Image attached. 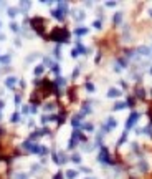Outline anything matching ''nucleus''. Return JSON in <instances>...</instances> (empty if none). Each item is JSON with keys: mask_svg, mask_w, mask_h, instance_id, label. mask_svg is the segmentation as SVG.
<instances>
[{"mask_svg": "<svg viewBox=\"0 0 152 179\" xmlns=\"http://www.w3.org/2000/svg\"><path fill=\"white\" fill-rule=\"evenodd\" d=\"M15 101H17V104H20V94H17V96H15Z\"/></svg>", "mask_w": 152, "mask_h": 179, "instance_id": "obj_23", "label": "nucleus"}, {"mask_svg": "<svg viewBox=\"0 0 152 179\" xmlns=\"http://www.w3.org/2000/svg\"><path fill=\"white\" fill-rule=\"evenodd\" d=\"M83 129H84V131H93V124H84Z\"/></svg>", "mask_w": 152, "mask_h": 179, "instance_id": "obj_13", "label": "nucleus"}, {"mask_svg": "<svg viewBox=\"0 0 152 179\" xmlns=\"http://www.w3.org/2000/svg\"><path fill=\"white\" fill-rule=\"evenodd\" d=\"M8 15L10 17H15L17 15V8H8Z\"/></svg>", "mask_w": 152, "mask_h": 179, "instance_id": "obj_12", "label": "nucleus"}, {"mask_svg": "<svg viewBox=\"0 0 152 179\" xmlns=\"http://www.w3.org/2000/svg\"><path fill=\"white\" fill-rule=\"evenodd\" d=\"M136 94H137V96H141V98H144V96H146V91H144L142 88H137Z\"/></svg>", "mask_w": 152, "mask_h": 179, "instance_id": "obj_8", "label": "nucleus"}, {"mask_svg": "<svg viewBox=\"0 0 152 179\" xmlns=\"http://www.w3.org/2000/svg\"><path fill=\"white\" fill-rule=\"evenodd\" d=\"M86 88H88V91H94V86L91 85V83H88V85H86Z\"/></svg>", "mask_w": 152, "mask_h": 179, "instance_id": "obj_19", "label": "nucleus"}, {"mask_svg": "<svg viewBox=\"0 0 152 179\" xmlns=\"http://www.w3.org/2000/svg\"><path fill=\"white\" fill-rule=\"evenodd\" d=\"M94 27H96V28H99V27H101V22H99V20H98V22H94Z\"/></svg>", "mask_w": 152, "mask_h": 179, "instance_id": "obj_22", "label": "nucleus"}, {"mask_svg": "<svg viewBox=\"0 0 152 179\" xmlns=\"http://www.w3.org/2000/svg\"><path fill=\"white\" fill-rule=\"evenodd\" d=\"M150 15H152V10H150Z\"/></svg>", "mask_w": 152, "mask_h": 179, "instance_id": "obj_26", "label": "nucleus"}, {"mask_svg": "<svg viewBox=\"0 0 152 179\" xmlns=\"http://www.w3.org/2000/svg\"><path fill=\"white\" fill-rule=\"evenodd\" d=\"M15 81H17V80L13 78V76H8V78L5 80V85H7V86H10V88H12V86L15 85Z\"/></svg>", "mask_w": 152, "mask_h": 179, "instance_id": "obj_5", "label": "nucleus"}, {"mask_svg": "<svg viewBox=\"0 0 152 179\" xmlns=\"http://www.w3.org/2000/svg\"><path fill=\"white\" fill-rule=\"evenodd\" d=\"M10 27H12V30H13V31H18V25H17L15 22H12V23H10Z\"/></svg>", "mask_w": 152, "mask_h": 179, "instance_id": "obj_14", "label": "nucleus"}, {"mask_svg": "<svg viewBox=\"0 0 152 179\" xmlns=\"http://www.w3.org/2000/svg\"><path fill=\"white\" fill-rule=\"evenodd\" d=\"M15 179H27V174H17Z\"/></svg>", "mask_w": 152, "mask_h": 179, "instance_id": "obj_20", "label": "nucleus"}, {"mask_svg": "<svg viewBox=\"0 0 152 179\" xmlns=\"http://www.w3.org/2000/svg\"><path fill=\"white\" fill-rule=\"evenodd\" d=\"M0 119H2V113H0Z\"/></svg>", "mask_w": 152, "mask_h": 179, "instance_id": "obj_25", "label": "nucleus"}, {"mask_svg": "<svg viewBox=\"0 0 152 179\" xmlns=\"http://www.w3.org/2000/svg\"><path fill=\"white\" fill-rule=\"evenodd\" d=\"M70 179H73V177H76V171H68V174H66Z\"/></svg>", "mask_w": 152, "mask_h": 179, "instance_id": "obj_11", "label": "nucleus"}, {"mask_svg": "<svg viewBox=\"0 0 152 179\" xmlns=\"http://www.w3.org/2000/svg\"><path fill=\"white\" fill-rule=\"evenodd\" d=\"M41 71H43V66H37V68H35V73H37V75H40Z\"/></svg>", "mask_w": 152, "mask_h": 179, "instance_id": "obj_17", "label": "nucleus"}, {"mask_svg": "<svg viewBox=\"0 0 152 179\" xmlns=\"http://www.w3.org/2000/svg\"><path fill=\"white\" fill-rule=\"evenodd\" d=\"M8 61H10V55H3V57L0 58V63H2V65H8Z\"/></svg>", "mask_w": 152, "mask_h": 179, "instance_id": "obj_6", "label": "nucleus"}, {"mask_svg": "<svg viewBox=\"0 0 152 179\" xmlns=\"http://www.w3.org/2000/svg\"><path fill=\"white\" fill-rule=\"evenodd\" d=\"M71 161H73V163H81L79 154H73V156H71Z\"/></svg>", "mask_w": 152, "mask_h": 179, "instance_id": "obj_10", "label": "nucleus"}, {"mask_svg": "<svg viewBox=\"0 0 152 179\" xmlns=\"http://www.w3.org/2000/svg\"><path fill=\"white\" fill-rule=\"evenodd\" d=\"M31 27L38 35H45V27H47V20L41 17H33L31 18Z\"/></svg>", "mask_w": 152, "mask_h": 179, "instance_id": "obj_2", "label": "nucleus"}, {"mask_svg": "<svg viewBox=\"0 0 152 179\" xmlns=\"http://www.w3.org/2000/svg\"><path fill=\"white\" fill-rule=\"evenodd\" d=\"M76 33H78V35H83V33H88V30H86V28H78Z\"/></svg>", "mask_w": 152, "mask_h": 179, "instance_id": "obj_15", "label": "nucleus"}, {"mask_svg": "<svg viewBox=\"0 0 152 179\" xmlns=\"http://www.w3.org/2000/svg\"><path fill=\"white\" fill-rule=\"evenodd\" d=\"M137 119H139V114H137L136 111H132V113H131V116H129V119L126 121V129H129L131 126H132L134 123L137 121Z\"/></svg>", "mask_w": 152, "mask_h": 179, "instance_id": "obj_3", "label": "nucleus"}, {"mask_svg": "<svg viewBox=\"0 0 152 179\" xmlns=\"http://www.w3.org/2000/svg\"><path fill=\"white\" fill-rule=\"evenodd\" d=\"M30 7V2H23V3H20V8H28Z\"/></svg>", "mask_w": 152, "mask_h": 179, "instance_id": "obj_16", "label": "nucleus"}, {"mask_svg": "<svg viewBox=\"0 0 152 179\" xmlns=\"http://www.w3.org/2000/svg\"><path fill=\"white\" fill-rule=\"evenodd\" d=\"M55 179H63V176H61V173H56V174H55Z\"/></svg>", "mask_w": 152, "mask_h": 179, "instance_id": "obj_21", "label": "nucleus"}, {"mask_svg": "<svg viewBox=\"0 0 152 179\" xmlns=\"http://www.w3.org/2000/svg\"><path fill=\"white\" fill-rule=\"evenodd\" d=\"M47 38H50V40H53V41H68L70 31L66 30V28H60V27H58V28L53 30Z\"/></svg>", "mask_w": 152, "mask_h": 179, "instance_id": "obj_1", "label": "nucleus"}, {"mask_svg": "<svg viewBox=\"0 0 152 179\" xmlns=\"http://www.w3.org/2000/svg\"><path fill=\"white\" fill-rule=\"evenodd\" d=\"M127 104L126 103H122V101H119L118 104H114V110H121V108H126Z\"/></svg>", "mask_w": 152, "mask_h": 179, "instance_id": "obj_9", "label": "nucleus"}, {"mask_svg": "<svg viewBox=\"0 0 152 179\" xmlns=\"http://www.w3.org/2000/svg\"><path fill=\"white\" fill-rule=\"evenodd\" d=\"M121 20H122V13H116V15L112 17V22H114L116 25H119V23H121Z\"/></svg>", "mask_w": 152, "mask_h": 179, "instance_id": "obj_4", "label": "nucleus"}, {"mask_svg": "<svg viewBox=\"0 0 152 179\" xmlns=\"http://www.w3.org/2000/svg\"><path fill=\"white\" fill-rule=\"evenodd\" d=\"M108 96H111V98H112V96H119V90H116V88L111 90V91L108 93Z\"/></svg>", "mask_w": 152, "mask_h": 179, "instance_id": "obj_7", "label": "nucleus"}, {"mask_svg": "<svg viewBox=\"0 0 152 179\" xmlns=\"http://www.w3.org/2000/svg\"><path fill=\"white\" fill-rule=\"evenodd\" d=\"M2 108H3V101H0V110H2Z\"/></svg>", "mask_w": 152, "mask_h": 179, "instance_id": "obj_24", "label": "nucleus"}, {"mask_svg": "<svg viewBox=\"0 0 152 179\" xmlns=\"http://www.w3.org/2000/svg\"><path fill=\"white\" fill-rule=\"evenodd\" d=\"M18 116H20L18 113H13V116H12V121H18V119H20Z\"/></svg>", "mask_w": 152, "mask_h": 179, "instance_id": "obj_18", "label": "nucleus"}]
</instances>
